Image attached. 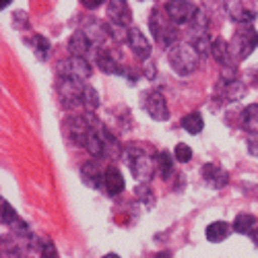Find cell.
I'll return each instance as SVG.
<instances>
[{"label": "cell", "instance_id": "15", "mask_svg": "<svg viewBox=\"0 0 258 258\" xmlns=\"http://www.w3.org/2000/svg\"><path fill=\"white\" fill-rule=\"evenodd\" d=\"M95 58H97V67H99L103 73H107V75H122V73H124L122 64L118 62V58H116L110 50H97Z\"/></svg>", "mask_w": 258, "mask_h": 258}, {"label": "cell", "instance_id": "19", "mask_svg": "<svg viewBox=\"0 0 258 258\" xmlns=\"http://www.w3.org/2000/svg\"><path fill=\"white\" fill-rule=\"evenodd\" d=\"M229 231H231L229 223H225V221H215V223H211V225L207 227V240L213 242V244L223 242L227 235H229Z\"/></svg>", "mask_w": 258, "mask_h": 258}, {"label": "cell", "instance_id": "27", "mask_svg": "<svg viewBox=\"0 0 258 258\" xmlns=\"http://www.w3.org/2000/svg\"><path fill=\"white\" fill-rule=\"evenodd\" d=\"M99 105V97H97V91L93 87H85V95H83V107H87L89 112H93L95 107Z\"/></svg>", "mask_w": 258, "mask_h": 258}, {"label": "cell", "instance_id": "13", "mask_svg": "<svg viewBox=\"0 0 258 258\" xmlns=\"http://www.w3.org/2000/svg\"><path fill=\"white\" fill-rule=\"evenodd\" d=\"M81 178L83 182L91 186V188H101L103 186V178H105V171H101L99 163L97 161H87L83 167H81Z\"/></svg>", "mask_w": 258, "mask_h": 258}, {"label": "cell", "instance_id": "7", "mask_svg": "<svg viewBox=\"0 0 258 258\" xmlns=\"http://www.w3.org/2000/svg\"><path fill=\"white\" fill-rule=\"evenodd\" d=\"M163 9H165L167 17L174 21V23H178V25H190V23H195V19L201 13V9L197 5L184 3V0H174V3H167Z\"/></svg>", "mask_w": 258, "mask_h": 258}, {"label": "cell", "instance_id": "35", "mask_svg": "<svg viewBox=\"0 0 258 258\" xmlns=\"http://www.w3.org/2000/svg\"><path fill=\"white\" fill-rule=\"evenodd\" d=\"M5 258H19V256H15V254H7Z\"/></svg>", "mask_w": 258, "mask_h": 258}, {"label": "cell", "instance_id": "17", "mask_svg": "<svg viewBox=\"0 0 258 258\" xmlns=\"http://www.w3.org/2000/svg\"><path fill=\"white\" fill-rule=\"evenodd\" d=\"M219 93L227 99V101H238L246 95V87L244 83L238 81V79H229V81H221V87H219Z\"/></svg>", "mask_w": 258, "mask_h": 258}, {"label": "cell", "instance_id": "8", "mask_svg": "<svg viewBox=\"0 0 258 258\" xmlns=\"http://www.w3.org/2000/svg\"><path fill=\"white\" fill-rule=\"evenodd\" d=\"M143 107H145L147 114L151 116L153 120H159V122L169 120V110H167L165 97H163L159 91H149V93L143 97Z\"/></svg>", "mask_w": 258, "mask_h": 258}, {"label": "cell", "instance_id": "16", "mask_svg": "<svg viewBox=\"0 0 258 258\" xmlns=\"http://www.w3.org/2000/svg\"><path fill=\"white\" fill-rule=\"evenodd\" d=\"M91 48H93V44H91L89 37L85 35L81 29L69 39V50H71L73 56H77V58H85V60H87V54L91 52Z\"/></svg>", "mask_w": 258, "mask_h": 258}, {"label": "cell", "instance_id": "22", "mask_svg": "<svg viewBox=\"0 0 258 258\" xmlns=\"http://www.w3.org/2000/svg\"><path fill=\"white\" fill-rule=\"evenodd\" d=\"M256 227V217L250 213H242L235 217L233 221V231H238V233H252Z\"/></svg>", "mask_w": 258, "mask_h": 258}, {"label": "cell", "instance_id": "5", "mask_svg": "<svg viewBox=\"0 0 258 258\" xmlns=\"http://www.w3.org/2000/svg\"><path fill=\"white\" fill-rule=\"evenodd\" d=\"M56 71H58V77L60 79H73V81H79V83H85L89 77H91V64L85 60V58H64L56 64Z\"/></svg>", "mask_w": 258, "mask_h": 258}, {"label": "cell", "instance_id": "25", "mask_svg": "<svg viewBox=\"0 0 258 258\" xmlns=\"http://www.w3.org/2000/svg\"><path fill=\"white\" fill-rule=\"evenodd\" d=\"M213 48V39L207 35V31H199V35L195 37V50L199 52V56L209 54Z\"/></svg>", "mask_w": 258, "mask_h": 258}, {"label": "cell", "instance_id": "4", "mask_svg": "<svg viewBox=\"0 0 258 258\" xmlns=\"http://www.w3.org/2000/svg\"><path fill=\"white\" fill-rule=\"evenodd\" d=\"M124 161H126L128 167H131L135 180H139L143 184H147L149 180H151V176H153V161H151V157H149L141 147H128L124 151Z\"/></svg>", "mask_w": 258, "mask_h": 258}, {"label": "cell", "instance_id": "29", "mask_svg": "<svg viewBox=\"0 0 258 258\" xmlns=\"http://www.w3.org/2000/svg\"><path fill=\"white\" fill-rule=\"evenodd\" d=\"M137 195H139V199H143L147 205H151L155 199H153V195L151 192H149V188H147V184H143V186H139L137 188Z\"/></svg>", "mask_w": 258, "mask_h": 258}, {"label": "cell", "instance_id": "24", "mask_svg": "<svg viewBox=\"0 0 258 258\" xmlns=\"http://www.w3.org/2000/svg\"><path fill=\"white\" fill-rule=\"evenodd\" d=\"M155 163H157V169H159L161 178H163V180H169L171 171H174V161H171L169 153H167V151L159 153V155H157V159H155Z\"/></svg>", "mask_w": 258, "mask_h": 258}, {"label": "cell", "instance_id": "2", "mask_svg": "<svg viewBox=\"0 0 258 258\" xmlns=\"http://www.w3.org/2000/svg\"><path fill=\"white\" fill-rule=\"evenodd\" d=\"M167 60H169V67L174 69L180 77H188V75H192V73L199 69L201 56H199V52L195 50V46L178 44L176 48L169 50Z\"/></svg>", "mask_w": 258, "mask_h": 258}, {"label": "cell", "instance_id": "1", "mask_svg": "<svg viewBox=\"0 0 258 258\" xmlns=\"http://www.w3.org/2000/svg\"><path fill=\"white\" fill-rule=\"evenodd\" d=\"M149 25H151V31H153V37L159 41L163 48H176L178 46V27L174 25V21H171L165 13V9L157 7L153 13H151V21H149Z\"/></svg>", "mask_w": 258, "mask_h": 258}, {"label": "cell", "instance_id": "9", "mask_svg": "<svg viewBox=\"0 0 258 258\" xmlns=\"http://www.w3.org/2000/svg\"><path fill=\"white\" fill-rule=\"evenodd\" d=\"M107 17H110L114 27L131 29L133 13L128 9V3H124V0H112V3H107Z\"/></svg>", "mask_w": 258, "mask_h": 258}, {"label": "cell", "instance_id": "3", "mask_svg": "<svg viewBox=\"0 0 258 258\" xmlns=\"http://www.w3.org/2000/svg\"><path fill=\"white\" fill-rule=\"evenodd\" d=\"M235 60H246L258 48V33L252 25H238L229 41Z\"/></svg>", "mask_w": 258, "mask_h": 258}, {"label": "cell", "instance_id": "28", "mask_svg": "<svg viewBox=\"0 0 258 258\" xmlns=\"http://www.w3.org/2000/svg\"><path fill=\"white\" fill-rule=\"evenodd\" d=\"M174 157H176L178 161L186 163V161H190V159H192V149H190L188 145L180 143V145H176V149H174Z\"/></svg>", "mask_w": 258, "mask_h": 258}, {"label": "cell", "instance_id": "10", "mask_svg": "<svg viewBox=\"0 0 258 258\" xmlns=\"http://www.w3.org/2000/svg\"><path fill=\"white\" fill-rule=\"evenodd\" d=\"M126 41H128V46H131L133 54L139 58V60H147L149 56H151V44L147 41V37L143 35L141 29L137 27H131L126 31Z\"/></svg>", "mask_w": 258, "mask_h": 258}, {"label": "cell", "instance_id": "31", "mask_svg": "<svg viewBox=\"0 0 258 258\" xmlns=\"http://www.w3.org/2000/svg\"><path fill=\"white\" fill-rule=\"evenodd\" d=\"M83 5H85V7H91V9H93V7H101L103 3H99V0H97V3H83Z\"/></svg>", "mask_w": 258, "mask_h": 258}, {"label": "cell", "instance_id": "6", "mask_svg": "<svg viewBox=\"0 0 258 258\" xmlns=\"http://www.w3.org/2000/svg\"><path fill=\"white\" fill-rule=\"evenodd\" d=\"M85 83L73 81V79H58V97L64 107H83V95H85Z\"/></svg>", "mask_w": 258, "mask_h": 258}, {"label": "cell", "instance_id": "33", "mask_svg": "<svg viewBox=\"0 0 258 258\" xmlns=\"http://www.w3.org/2000/svg\"><path fill=\"white\" fill-rule=\"evenodd\" d=\"M157 258H169V254L167 252H161V254H157Z\"/></svg>", "mask_w": 258, "mask_h": 258}, {"label": "cell", "instance_id": "11", "mask_svg": "<svg viewBox=\"0 0 258 258\" xmlns=\"http://www.w3.org/2000/svg\"><path fill=\"white\" fill-rule=\"evenodd\" d=\"M227 13H229V19L233 23L238 25H252V21L256 19V9L252 5H246V3H231L227 5Z\"/></svg>", "mask_w": 258, "mask_h": 258}, {"label": "cell", "instance_id": "30", "mask_svg": "<svg viewBox=\"0 0 258 258\" xmlns=\"http://www.w3.org/2000/svg\"><path fill=\"white\" fill-rule=\"evenodd\" d=\"M41 258H60L52 242H44V248H41Z\"/></svg>", "mask_w": 258, "mask_h": 258}, {"label": "cell", "instance_id": "21", "mask_svg": "<svg viewBox=\"0 0 258 258\" xmlns=\"http://www.w3.org/2000/svg\"><path fill=\"white\" fill-rule=\"evenodd\" d=\"M182 128L190 135H199L205 128V120H203V116L199 112H192V114L182 118Z\"/></svg>", "mask_w": 258, "mask_h": 258}, {"label": "cell", "instance_id": "20", "mask_svg": "<svg viewBox=\"0 0 258 258\" xmlns=\"http://www.w3.org/2000/svg\"><path fill=\"white\" fill-rule=\"evenodd\" d=\"M242 126L246 128L248 133L258 135V103L248 105L246 110L242 112Z\"/></svg>", "mask_w": 258, "mask_h": 258}, {"label": "cell", "instance_id": "14", "mask_svg": "<svg viewBox=\"0 0 258 258\" xmlns=\"http://www.w3.org/2000/svg\"><path fill=\"white\" fill-rule=\"evenodd\" d=\"M201 174H203V180L209 184V186H213V188H221V186H225L227 184V171L223 169V167H219V165H215V163H207L203 169H201Z\"/></svg>", "mask_w": 258, "mask_h": 258}, {"label": "cell", "instance_id": "26", "mask_svg": "<svg viewBox=\"0 0 258 258\" xmlns=\"http://www.w3.org/2000/svg\"><path fill=\"white\" fill-rule=\"evenodd\" d=\"M0 217H3V223L5 225H15L17 221H19V217H17V213H15V209L3 199V201H0Z\"/></svg>", "mask_w": 258, "mask_h": 258}, {"label": "cell", "instance_id": "32", "mask_svg": "<svg viewBox=\"0 0 258 258\" xmlns=\"http://www.w3.org/2000/svg\"><path fill=\"white\" fill-rule=\"evenodd\" d=\"M252 242L258 246V229H254V233H252Z\"/></svg>", "mask_w": 258, "mask_h": 258}, {"label": "cell", "instance_id": "34", "mask_svg": "<svg viewBox=\"0 0 258 258\" xmlns=\"http://www.w3.org/2000/svg\"><path fill=\"white\" fill-rule=\"evenodd\" d=\"M103 258H120V256H118V254H105Z\"/></svg>", "mask_w": 258, "mask_h": 258}, {"label": "cell", "instance_id": "18", "mask_svg": "<svg viewBox=\"0 0 258 258\" xmlns=\"http://www.w3.org/2000/svg\"><path fill=\"white\" fill-rule=\"evenodd\" d=\"M103 186H105V192L110 197H116L124 190V178L120 174V169L116 167H107L105 169V178H103Z\"/></svg>", "mask_w": 258, "mask_h": 258}, {"label": "cell", "instance_id": "12", "mask_svg": "<svg viewBox=\"0 0 258 258\" xmlns=\"http://www.w3.org/2000/svg\"><path fill=\"white\" fill-rule=\"evenodd\" d=\"M211 54H213V58L217 60L221 67H225V69H231L233 64H235V58H233V52H231L229 41H225L223 37H215V39H213Z\"/></svg>", "mask_w": 258, "mask_h": 258}, {"label": "cell", "instance_id": "23", "mask_svg": "<svg viewBox=\"0 0 258 258\" xmlns=\"http://www.w3.org/2000/svg\"><path fill=\"white\" fill-rule=\"evenodd\" d=\"M27 44L33 48L35 56L39 60H46L48 58V52H50V41L46 37H41V35H33L31 39H27Z\"/></svg>", "mask_w": 258, "mask_h": 258}]
</instances>
